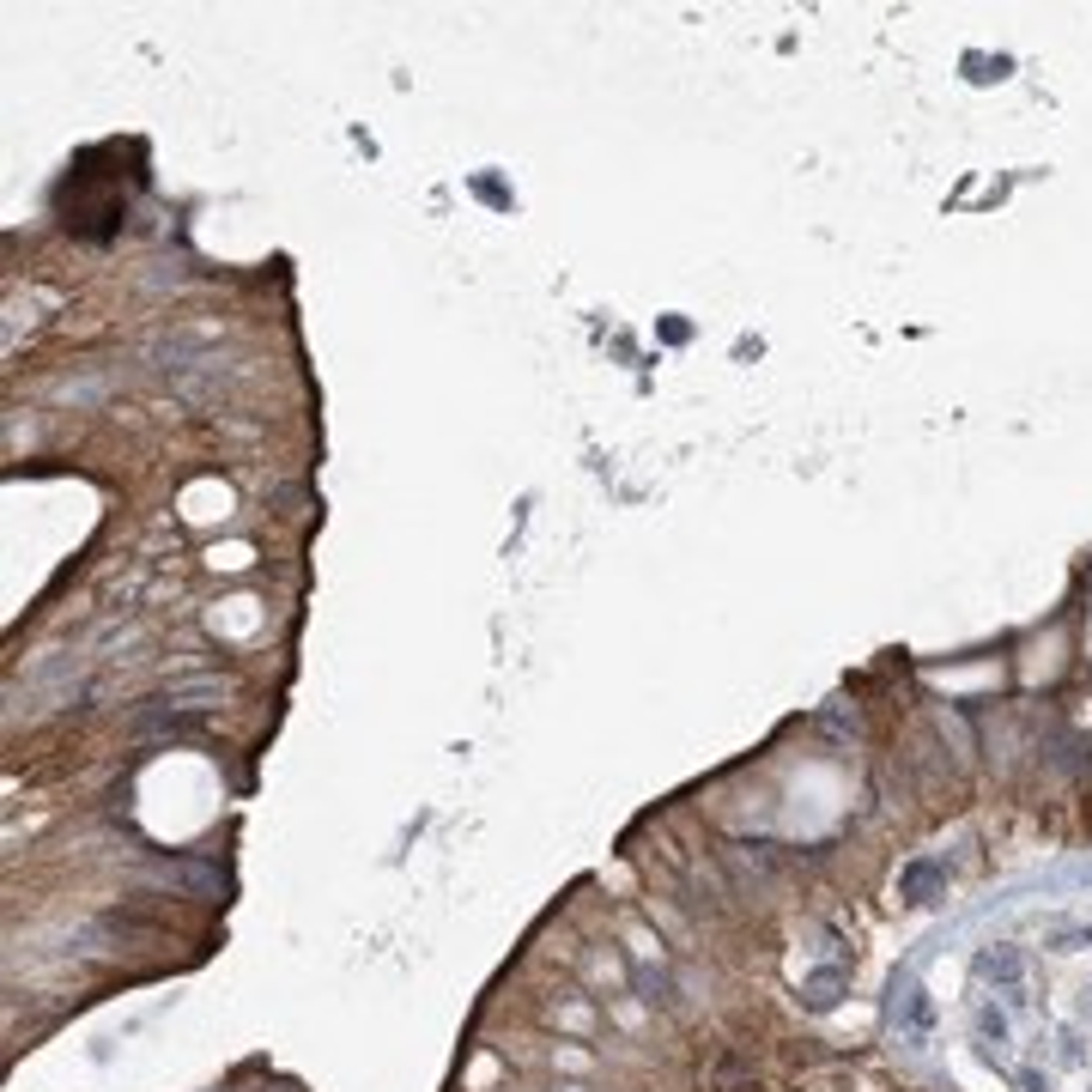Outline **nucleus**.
I'll use <instances>...</instances> for the list:
<instances>
[{"label":"nucleus","instance_id":"obj_1","mask_svg":"<svg viewBox=\"0 0 1092 1092\" xmlns=\"http://www.w3.org/2000/svg\"><path fill=\"white\" fill-rule=\"evenodd\" d=\"M892 1020H899V1038H910V1044H929L935 1038V1001L922 996V983L892 989Z\"/></svg>","mask_w":1092,"mask_h":1092},{"label":"nucleus","instance_id":"obj_2","mask_svg":"<svg viewBox=\"0 0 1092 1092\" xmlns=\"http://www.w3.org/2000/svg\"><path fill=\"white\" fill-rule=\"evenodd\" d=\"M978 978H983V983H996V996H1020L1025 965H1020V953H1014V947H996V953H978Z\"/></svg>","mask_w":1092,"mask_h":1092},{"label":"nucleus","instance_id":"obj_3","mask_svg":"<svg viewBox=\"0 0 1092 1092\" xmlns=\"http://www.w3.org/2000/svg\"><path fill=\"white\" fill-rule=\"evenodd\" d=\"M940 880H947V874H940V862H910V868L899 874V892H904L910 904H929L935 892H940Z\"/></svg>","mask_w":1092,"mask_h":1092},{"label":"nucleus","instance_id":"obj_4","mask_svg":"<svg viewBox=\"0 0 1092 1092\" xmlns=\"http://www.w3.org/2000/svg\"><path fill=\"white\" fill-rule=\"evenodd\" d=\"M978 1032L996 1038V1044H1007V1020H1001V1007H989V1001L978 1007Z\"/></svg>","mask_w":1092,"mask_h":1092}]
</instances>
